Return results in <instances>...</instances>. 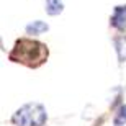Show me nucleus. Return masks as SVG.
Masks as SVG:
<instances>
[{
  "label": "nucleus",
  "instance_id": "1",
  "mask_svg": "<svg viewBox=\"0 0 126 126\" xmlns=\"http://www.w3.org/2000/svg\"><path fill=\"white\" fill-rule=\"evenodd\" d=\"M49 49L44 43L31 39V38H20L16 39L13 49L10 51L8 59L16 64H23L30 69H36L47 61Z\"/></svg>",
  "mask_w": 126,
  "mask_h": 126
},
{
  "label": "nucleus",
  "instance_id": "2",
  "mask_svg": "<svg viewBox=\"0 0 126 126\" xmlns=\"http://www.w3.org/2000/svg\"><path fill=\"white\" fill-rule=\"evenodd\" d=\"M47 121V111L41 103L30 102L20 107L12 116L15 126H44Z\"/></svg>",
  "mask_w": 126,
  "mask_h": 126
},
{
  "label": "nucleus",
  "instance_id": "7",
  "mask_svg": "<svg viewBox=\"0 0 126 126\" xmlns=\"http://www.w3.org/2000/svg\"><path fill=\"white\" fill-rule=\"evenodd\" d=\"M113 125L115 126H125L126 125V105H120V108L115 113V118H113Z\"/></svg>",
  "mask_w": 126,
  "mask_h": 126
},
{
  "label": "nucleus",
  "instance_id": "5",
  "mask_svg": "<svg viewBox=\"0 0 126 126\" xmlns=\"http://www.w3.org/2000/svg\"><path fill=\"white\" fill-rule=\"evenodd\" d=\"M26 34H30V36H36V34H41V33L47 31L49 30V25L44 23V21H41V20H34V21H31V23L26 25Z\"/></svg>",
  "mask_w": 126,
  "mask_h": 126
},
{
  "label": "nucleus",
  "instance_id": "6",
  "mask_svg": "<svg viewBox=\"0 0 126 126\" xmlns=\"http://www.w3.org/2000/svg\"><path fill=\"white\" fill-rule=\"evenodd\" d=\"M46 13L51 15V16H56V15L62 13V10H64V3H62V0H46Z\"/></svg>",
  "mask_w": 126,
  "mask_h": 126
},
{
  "label": "nucleus",
  "instance_id": "3",
  "mask_svg": "<svg viewBox=\"0 0 126 126\" xmlns=\"http://www.w3.org/2000/svg\"><path fill=\"white\" fill-rule=\"evenodd\" d=\"M110 23H111L113 28L120 30V31L126 30V5H116L115 7Z\"/></svg>",
  "mask_w": 126,
  "mask_h": 126
},
{
  "label": "nucleus",
  "instance_id": "4",
  "mask_svg": "<svg viewBox=\"0 0 126 126\" xmlns=\"http://www.w3.org/2000/svg\"><path fill=\"white\" fill-rule=\"evenodd\" d=\"M113 44H115V49H116V56L120 64L126 62V34H120L113 39Z\"/></svg>",
  "mask_w": 126,
  "mask_h": 126
}]
</instances>
